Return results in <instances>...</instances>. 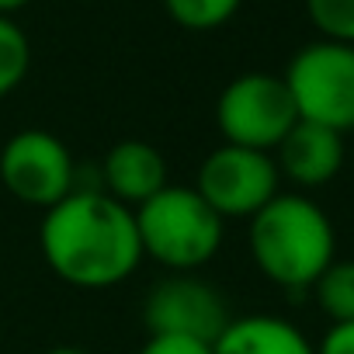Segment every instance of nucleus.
Returning a JSON list of instances; mask_svg holds the SVG:
<instances>
[{"label": "nucleus", "mask_w": 354, "mask_h": 354, "mask_svg": "<svg viewBox=\"0 0 354 354\" xmlns=\"http://www.w3.org/2000/svg\"><path fill=\"white\" fill-rule=\"evenodd\" d=\"M39 250L59 281L87 292L122 285L142 261L136 212L97 185L73 188L63 202L46 209Z\"/></svg>", "instance_id": "nucleus-1"}, {"label": "nucleus", "mask_w": 354, "mask_h": 354, "mask_svg": "<svg viewBox=\"0 0 354 354\" xmlns=\"http://www.w3.org/2000/svg\"><path fill=\"white\" fill-rule=\"evenodd\" d=\"M250 257L268 281L292 292L313 288L337 257L333 223L309 195L278 192L250 216Z\"/></svg>", "instance_id": "nucleus-2"}, {"label": "nucleus", "mask_w": 354, "mask_h": 354, "mask_svg": "<svg viewBox=\"0 0 354 354\" xmlns=\"http://www.w3.org/2000/svg\"><path fill=\"white\" fill-rule=\"evenodd\" d=\"M132 212L142 257H153L170 271H195L209 264L223 247L226 219H219L195 188L167 185Z\"/></svg>", "instance_id": "nucleus-3"}, {"label": "nucleus", "mask_w": 354, "mask_h": 354, "mask_svg": "<svg viewBox=\"0 0 354 354\" xmlns=\"http://www.w3.org/2000/svg\"><path fill=\"white\" fill-rule=\"evenodd\" d=\"M295 115L333 132H354V46L316 39L302 46L281 73Z\"/></svg>", "instance_id": "nucleus-4"}, {"label": "nucleus", "mask_w": 354, "mask_h": 354, "mask_svg": "<svg viewBox=\"0 0 354 354\" xmlns=\"http://www.w3.org/2000/svg\"><path fill=\"white\" fill-rule=\"evenodd\" d=\"M299 122L292 94L281 77L274 73H240L233 77L219 101H216V125L223 132V142L264 149L274 153V146L285 139V132Z\"/></svg>", "instance_id": "nucleus-5"}, {"label": "nucleus", "mask_w": 354, "mask_h": 354, "mask_svg": "<svg viewBox=\"0 0 354 354\" xmlns=\"http://www.w3.org/2000/svg\"><path fill=\"white\" fill-rule=\"evenodd\" d=\"M195 192L219 219H250L281 192V174L271 153L223 142L202 160Z\"/></svg>", "instance_id": "nucleus-6"}, {"label": "nucleus", "mask_w": 354, "mask_h": 354, "mask_svg": "<svg viewBox=\"0 0 354 354\" xmlns=\"http://www.w3.org/2000/svg\"><path fill=\"white\" fill-rule=\"evenodd\" d=\"M0 181L18 202L46 212L77 188V163L59 136L21 129L0 149Z\"/></svg>", "instance_id": "nucleus-7"}, {"label": "nucleus", "mask_w": 354, "mask_h": 354, "mask_svg": "<svg viewBox=\"0 0 354 354\" xmlns=\"http://www.w3.org/2000/svg\"><path fill=\"white\" fill-rule=\"evenodd\" d=\"M142 319L149 333H181L212 344L233 316L226 309V299L209 281L192 278L188 271H177L149 288Z\"/></svg>", "instance_id": "nucleus-8"}, {"label": "nucleus", "mask_w": 354, "mask_h": 354, "mask_svg": "<svg viewBox=\"0 0 354 354\" xmlns=\"http://www.w3.org/2000/svg\"><path fill=\"white\" fill-rule=\"evenodd\" d=\"M271 156H274L278 174L285 177V181H292L299 192H306V188L330 185L333 177L344 170L347 146H344V136L340 132L299 118L285 132V139L274 146Z\"/></svg>", "instance_id": "nucleus-9"}, {"label": "nucleus", "mask_w": 354, "mask_h": 354, "mask_svg": "<svg viewBox=\"0 0 354 354\" xmlns=\"http://www.w3.org/2000/svg\"><path fill=\"white\" fill-rule=\"evenodd\" d=\"M160 188H167V160L153 142L122 139L101 160V192L115 202L139 209Z\"/></svg>", "instance_id": "nucleus-10"}, {"label": "nucleus", "mask_w": 354, "mask_h": 354, "mask_svg": "<svg viewBox=\"0 0 354 354\" xmlns=\"http://www.w3.org/2000/svg\"><path fill=\"white\" fill-rule=\"evenodd\" d=\"M212 354H316V347L295 323L254 313L233 316L226 330L212 340Z\"/></svg>", "instance_id": "nucleus-11"}, {"label": "nucleus", "mask_w": 354, "mask_h": 354, "mask_svg": "<svg viewBox=\"0 0 354 354\" xmlns=\"http://www.w3.org/2000/svg\"><path fill=\"white\" fill-rule=\"evenodd\" d=\"M316 302L330 323H354V261H330V268L313 281Z\"/></svg>", "instance_id": "nucleus-12"}, {"label": "nucleus", "mask_w": 354, "mask_h": 354, "mask_svg": "<svg viewBox=\"0 0 354 354\" xmlns=\"http://www.w3.org/2000/svg\"><path fill=\"white\" fill-rule=\"evenodd\" d=\"M32 66V42L25 35V28L11 18L0 15V97H8Z\"/></svg>", "instance_id": "nucleus-13"}, {"label": "nucleus", "mask_w": 354, "mask_h": 354, "mask_svg": "<svg viewBox=\"0 0 354 354\" xmlns=\"http://www.w3.org/2000/svg\"><path fill=\"white\" fill-rule=\"evenodd\" d=\"M243 0H163L167 15L188 28V32H212L223 28L236 11H240Z\"/></svg>", "instance_id": "nucleus-14"}, {"label": "nucleus", "mask_w": 354, "mask_h": 354, "mask_svg": "<svg viewBox=\"0 0 354 354\" xmlns=\"http://www.w3.org/2000/svg\"><path fill=\"white\" fill-rule=\"evenodd\" d=\"M306 15L323 39L354 46V0H306Z\"/></svg>", "instance_id": "nucleus-15"}, {"label": "nucleus", "mask_w": 354, "mask_h": 354, "mask_svg": "<svg viewBox=\"0 0 354 354\" xmlns=\"http://www.w3.org/2000/svg\"><path fill=\"white\" fill-rule=\"evenodd\" d=\"M139 354H212V344L198 337H181V333H149Z\"/></svg>", "instance_id": "nucleus-16"}, {"label": "nucleus", "mask_w": 354, "mask_h": 354, "mask_svg": "<svg viewBox=\"0 0 354 354\" xmlns=\"http://www.w3.org/2000/svg\"><path fill=\"white\" fill-rule=\"evenodd\" d=\"M316 354H354V323H330Z\"/></svg>", "instance_id": "nucleus-17"}, {"label": "nucleus", "mask_w": 354, "mask_h": 354, "mask_svg": "<svg viewBox=\"0 0 354 354\" xmlns=\"http://www.w3.org/2000/svg\"><path fill=\"white\" fill-rule=\"evenodd\" d=\"M25 4H32V0H0V15H15V11H21Z\"/></svg>", "instance_id": "nucleus-18"}, {"label": "nucleus", "mask_w": 354, "mask_h": 354, "mask_svg": "<svg viewBox=\"0 0 354 354\" xmlns=\"http://www.w3.org/2000/svg\"><path fill=\"white\" fill-rule=\"evenodd\" d=\"M42 354H91V351L73 347V344H59V347H49V351H42Z\"/></svg>", "instance_id": "nucleus-19"}]
</instances>
